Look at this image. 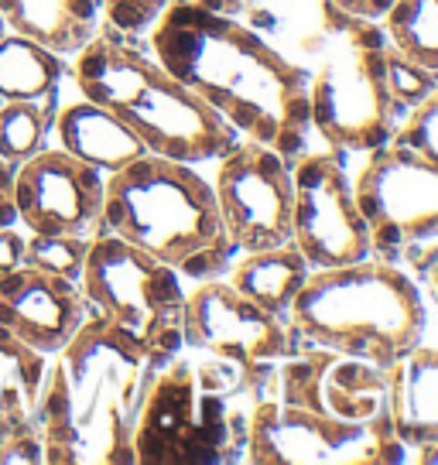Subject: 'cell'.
Wrapping results in <instances>:
<instances>
[{
	"instance_id": "1",
	"label": "cell",
	"mask_w": 438,
	"mask_h": 465,
	"mask_svg": "<svg viewBox=\"0 0 438 465\" xmlns=\"http://www.w3.org/2000/svg\"><path fill=\"white\" fill-rule=\"evenodd\" d=\"M144 38L147 52L240 137L288 161L312 147L308 73L254 25L168 0Z\"/></svg>"
},
{
	"instance_id": "2",
	"label": "cell",
	"mask_w": 438,
	"mask_h": 465,
	"mask_svg": "<svg viewBox=\"0 0 438 465\" xmlns=\"http://www.w3.org/2000/svg\"><path fill=\"white\" fill-rule=\"evenodd\" d=\"M154 373L131 335L89 315L45 363L31 418L45 465H134V431Z\"/></svg>"
},
{
	"instance_id": "3",
	"label": "cell",
	"mask_w": 438,
	"mask_h": 465,
	"mask_svg": "<svg viewBox=\"0 0 438 465\" xmlns=\"http://www.w3.org/2000/svg\"><path fill=\"white\" fill-rule=\"evenodd\" d=\"M69 79L79 96L124 120L151 154L199 168L240 144V134L223 116L182 86L147 48L124 38L110 25H100V31L75 52Z\"/></svg>"
},
{
	"instance_id": "4",
	"label": "cell",
	"mask_w": 438,
	"mask_h": 465,
	"mask_svg": "<svg viewBox=\"0 0 438 465\" xmlns=\"http://www.w3.org/2000/svg\"><path fill=\"white\" fill-rule=\"evenodd\" d=\"M103 232L158 257L192 284L226 277L240 253L223 223L213 182L195 172V164L151 151L106 174Z\"/></svg>"
},
{
	"instance_id": "5",
	"label": "cell",
	"mask_w": 438,
	"mask_h": 465,
	"mask_svg": "<svg viewBox=\"0 0 438 465\" xmlns=\"http://www.w3.org/2000/svg\"><path fill=\"white\" fill-rule=\"evenodd\" d=\"M267 393L278 391L250 383L234 363L178 352L147 387L134 431V465L244 462L250 414Z\"/></svg>"
},
{
	"instance_id": "6",
	"label": "cell",
	"mask_w": 438,
	"mask_h": 465,
	"mask_svg": "<svg viewBox=\"0 0 438 465\" xmlns=\"http://www.w3.org/2000/svg\"><path fill=\"white\" fill-rule=\"evenodd\" d=\"M424 325L428 308L414 274L380 257L312 271L288 312V329L302 346L377 366L411 352Z\"/></svg>"
},
{
	"instance_id": "7",
	"label": "cell",
	"mask_w": 438,
	"mask_h": 465,
	"mask_svg": "<svg viewBox=\"0 0 438 465\" xmlns=\"http://www.w3.org/2000/svg\"><path fill=\"white\" fill-rule=\"evenodd\" d=\"M387 35L380 21L319 0V21L298 42L308 73L312 134L343 158L380 147L397 127L387 93Z\"/></svg>"
},
{
	"instance_id": "8",
	"label": "cell",
	"mask_w": 438,
	"mask_h": 465,
	"mask_svg": "<svg viewBox=\"0 0 438 465\" xmlns=\"http://www.w3.org/2000/svg\"><path fill=\"white\" fill-rule=\"evenodd\" d=\"M353 189L373 232V257L401 263L411 250L438 243V89L366 151Z\"/></svg>"
},
{
	"instance_id": "9",
	"label": "cell",
	"mask_w": 438,
	"mask_h": 465,
	"mask_svg": "<svg viewBox=\"0 0 438 465\" xmlns=\"http://www.w3.org/2000/svg\"><path fill=\"white\" fill-rule=\"evenodd\" d=\"M79 288L89 315H100L110 325H117L120 332L131 335L158 370L185 349V277L141 247L114 232L93 236Z\"/></svg>"
},
{
	"instance_id": "10",
	"label": "cell",
	"mask_w": 438,
	"mask_h": 465,
	"mask_svg": "<svg viewBox=\"0 0 438 465\" xmlns=\"http://www.w3.org/2000/svg\"><path fill=\"white\" fill-rule=\"evenodd\" d=\"M182 342L189 352L234 363L264 391L274 387L281 360L302 346L288 329V319L254 305L226 277L195 281L189 288L182 312Z\"/></svg>"
},
{
	"instance_id": "11",
	"label": "cell",
	"mask_w": 438,
	"mask_h": 465,
	"mask_svg": "<svg viewBox=\"0 0 438 465\" xmlns=\"http://www.w3.org/2000/svg\"><path fill=\"white\" fill-rule=\"evenodd\" d=\"M244 462L250 465H394L408 449L394 435L333 418L325 411L281 404L267 393L254 404Z\"/></svg>"
},
{
	"instance_id": "12",
	"label": "cell",
	"mask_w": 438,
	"mask_h": 465,
	"mask_svg": "<svg viewBox=\"0 0 438 465\" xmlns=\"http://www.w3.org/2000/svg\"><path fill=\"white\" fill-rule=\"evenodd\" d=\"M292 243L312 271L373 257V232L356 203L353 174L329 147H308L292 161Z\"/></svg>"
},
{
	"instance_id": "13",
	"label": "cell",
	"mask_w": 438,
	"mask_h": 465,
	"mask_svg": "<svg viewBox=\"0 0 438 465\" xmlns=\"http://www.w3.org/2000/svg\"><path fill=\"white\" fill-rule=\"evenodd\" d=\"M213 172L219 213L240 253L292 243V161L240 137Z\"/></svg>"
},
{
	"instance_id": "14",
	"label": "cell",
	"mask_w": 438,
	"mask_h": 465,
	"mask_svg": "<svg viewBox=\"0 0 438 465\" xmlns=\"http://www.w3.org/2000/svg\"><path fill=\"white\" fill-rule=\"evenodd\" d=\"M15 205L21 230L93 240L103 232L106 174L48 144L15 168Z\"/></svg>"
},
{
	"instance_id": "15",
	"label": "cell",
	"mask_w": 438,
	"mask_h": 465,
	"mask_svg": "<svg viewBox=\"0 0 438 465\" xmlns=\"http://www.w3.org/2000/svg\"><path fill=\"white\" fill-rule=\"evenodd\" d=\"M89 319L79 281L21 263L0 277V325L42 356H55Z\"/></svg>"
},
{
	"instance_id": "16",
	"label": "cell",
	"mask_w": 438,
	"mask_h": 465,
	"mask_svg": "<svg viewBox=\"0 0 438 465\" xmlns=\"http://www.w3.org/2000/svg\"><path fill=\"white\" fill-rule=\"evenodd\" d=\"M52 141L65 154H73L103 174L120 172L141 154H147L141 137L124 120H117L106 106L86 100V96L59 103L55 120H52Z\"/></svg>"
},
{
	"instance_id": "17",
	"label": "cell",
	"mask_w": 438,
	"mask_h": 465,
	"mask_svg": "<svg viewBox=\"0 0 438 465\" xmlns=\"http://www.w3.org/2000/svg\"><path fill=\"white\" fill-rule=\"evenodd\" d=\"M391 428L408 455L438 438V346L424 339L391 363Z\"/></svg>"
},
{
	"instance_id": "18",
	"label": "cell",
	"mask_w": 438,
	"mask_h": 465,
	"mask_svg": "<svg viewBox=\"0 0 438 465\" xmlns=\"http://www.w3.org/2000/svg\"><path fill=\"white\" fill-rule=\"evenodd\" d=\"M322 407L353 424L394 435L391 428V366L336 356L322 373Z\"/></svg>"
},
{
	"instance_id": "19",
	"label": "cell",
	"mask_w": 438,
	"mask_h": 465,
	"mask_svg": "<svg viewBox=\"0 0 438 465\" xmlns=\"http://www.w3.org/2000/svg\"><path fill=\"white\" fill-rule=\"evenodd\" d=\"M7 28L73 58L100 31V0H0Z\"/></svg>"
},
{
	"instance_id": "20",
	"label": "cell",
	"mask_w": 438,
	"mask_h": 465,
	"mask_svg": "<svg viewBox=\"0 0 438 465\" xmlns=\"http://www.w3.org/2000/svg\"><path fill=\"white\" fill-rule=\"evenodd\" d=\"M312 263L298 253L294 243H281L271 250H254V253H236V261L226 271V281L240 294H247L254 305L267 308L271 315L288 319L298 291L305 288Z\"/></svg>"
},
{
	"instance_id": "21",
	"label": "cell",
	"mask_w": 438,
	"mask_h": 465,
	"mask_svg": "<svg viewBox=\"0 0 438 465\" xmlns=\"http://www.w3.org/2000/svg\"><path fill=\"white\" fill-rule=\"evenodd\" d=\"M69 58L7 31L0 42V103H42L59 110Z\"/></svg>"
},
{
	"instance_id": "22",
	"label": "cell",
	"mask_w": 438,
	"mask_h": 465,
	"mask_svg": "<svg viewBox=\"0 0 438 465\" xmlns=\"http://www.w3.org/2000/svg\"><path fill=\"white\" fill-rule=\"evenodd\" d=\"M48 356L25 346L0 325V441L28 428L42 393Z\"/></svg>"
},
{
	"instance_id": "23",
	"label": "cell",
	"mask_w": 438,
	"mask_h": 465,
	"mask_svg": "<svg viewBox=\"0 0 438 465\" xmlns=\"http://www.w3.org/2000/svg\"><path fill=\"white\" fill-rule=\"evenodd\" d=\"M380 28L401 55L438 75V0H394Z\"/></svg>"
},
{
	"instance_id": "24",
	"label": "cell",
	"mask_w": 438,
	"mask_h": 465,
	"mask_svg": "<svg viewBox=\"0 0 438 465\" xmlns=\"http://www.w3.org/2000/svg\"><path fill=\"white\" fill-rule=\"evenodd\" d=\"M55 106L42 103H0V158L11 168L52 144Z\"/></svg>"
},
{
	"instance_id": "25",
	"label": "cell",
	"mask_w": 438,
	"mask_h": 465,
	"mask_svg": "<svg viewBox=\"0 0 438 465\" xmlns=\"http://www.w3.org/2000/svg\"><path fill=\"white\" fill-rule=\"evenodd\" d=\"M93 240L83 236H52V232H28L25 240V263L38 267L45 274L79 281L86 267V253Z\"/></svg>"
},
{
	"instance_id": "26",
	"label": "cell",
	"mask_w": 438,
	"mask_h": 465,
	"mask_svg": "<svg viewBox=\"0 0 438 465\" xmlns=\"http://www.w3.org/2000/svg\"><path fill=\"white\" fill-rule=\"evenodd\" d=\"M435 89H438L435 73H428L424 65L411 62L408 55H401L394 45H387V93H391V106H394L397 124L414 106H422Z\"/></svg>"
},
{
	"instance_id": "27",
	"label": "cell",
	"mask_w": 438,
	"mask_h": 465,
	"mask_svg": "<svg viewBox=\"0 0 438 465\" xmlns=\"http://www.w3.org/2000/svg\"><path fill=\"white\" fill-rule=\"evenodd\" d=\"M168 0H100L103 25H110L114 31H120L124 38L141 42L151 25L158 21V15L164 11Z\"/></svg>"
},
{
	"instance_id": "28",
	"label": "cell",
	"mask_w": 438,
	"mask_h": 465,
	"mask_svg": "<svg viewBox=\"0 0 438 465\" xmlns=\"http://www.w3.org/2000/svg\"><path fill=\"white\" fill-rule=\"evenodd\" d=\"M0 465H45V441L35 424L0 441Z\"/></svg>"
},
{
	"instance_id": "29",
	"label": "cell",
	"mask_w": 438,
	"mask_h": 465,
	"mask_svg": "<svg viewBox=\"0 0 438 465\" xmlns=\"http://www.w3.org/2000/svg\"><path fill=\"white\" fill-rule=\"evenodd\" d=\"M25 240H28V232L21 226H4L0 230V277L25 263Z\"/></svg>"
},
{
	"instance_id": "30",
	"label": "cell",
	"mask_w": 438,
	"mask_h": 465,
	"mask_svg": "<svg viewBox=\"0 0 438 465\" xmlns=\"http://www.w3.org/2000/svg\"><path fill=\"white\" fill-rule=\"evenodd\" d=\"M17 226V205H15V168L0 158V230Z\"/></svg>"
},
{
	"instance_id": "31",
	"label": "cell",
	"mask_w": 438,
	"mask_h": 465,
	"mask_svg": "<svg viewBox=\"0 0 438 465\" xmlns=\"http://www.w3.org/2000/svg\"><path fill=\"white\" fill-rule=\"evenodd\" d=\"M329 4H336L346 15L366 17V21H383V15L394 7V0H329Z\"/></svg>"
},
{
	"instance_id": "32",
	"label": "cell",
	"mask_w": 438,
	"mask_h": 465,
	"mask_svg": "<svg viewBox=\"0 0 438 465\" xmlns=\"http://www.w3.org/2000/svg\"><path fill=\"white\" fill-rule=\"evenodd\" d=\"M192 4H203V7H209V11H219V15H247V11H254L257 7V0H192Z\"/></svg>"
},
{
	"instance_id": "33",
	"label": "cell",
	"mask_w": 438,
	"mask_h": 465,
	"mask_svg": "<svg viewBox=\"0 0 438 465\" xmlns=\"http://www.w3.org/2000/svg\"><path fill=\"white\" fill-rule=\"evenodd\" d=\"M7 31L11 28H7V21H4V15H0V42H4V35H7Z\"/></svg>"
}]
</instances>
